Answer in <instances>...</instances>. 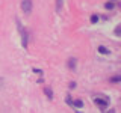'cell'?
<instances>
[{"label": "cell", "mask_w": 121, "mask_h": 113, "mask_svg": "<svg viewBox=\"0 0 121 113\" xmlns=\"http://www.w3.org/2000/svg\"><path fill=\"white\" fill-rule=\"evenodd\" d=\"M94 103L98 105V109L104 110V109L109 105V100L106 97H94Z\"/></svg>", "instance_id": "obj_1"}, {"label": "cell", "mask_w": 121, "mask_h": 113, "mask_svg": "<svg viewBox=\"0 0 121 113\" xmlns=\"http://www.w3.org/2000/svg\"><path fill=\"white\" fill-rule=\"evenodd\" d=\"M21 9L24 14H30L32 12V0H23L21 2Z\"/></svg>", "instance_id": "obj_2"}, {"label": "cell", "mask_w": 121, "mask_h": 113, "mask_svg": "<svg viewBox=\"0 0 121 113\" xmlns=\"http://www.w3.org/2000/svg\"><path fill=\"white\" fill-rule=\"evenodd\" d=\"M17 24H18V27H20V32H21V44H23V47H27V32H26L24 29H21V26H20V23L17 21Z\"/></svg>", "instance_id": "obj_3"}, {"label": "cell", "mask_w": 121, "mask_h": 113, "mask_svg": "<svg viewBox=\"0 0 121 113\" xmlns=\"http://www.w3.org/2000/svg\"><path fill=\"white\" fill-rule=\"evenodd\" d=\"M68 68L70 69H76V65H77V60H76L74 57H71V59H68Z\"/></svg>", "instance_id": "obj_4"}, {"label": "cell", "mask_w": 121, "mask_h": 113, "mask_svg": "<svg viewBox=\"0 0 121 113\" xmlns=\"http://www.w3.org/2000/svg\"><path fill=\"white\" fill-rule=\"evenodd\" d=\"M98 51H100L101 54H106V56H109V54H111V51H109L106 47H103V45H100V47H98Z\"/></svg>", "instance_id": "obj_5"}, {"label": "cell", "mask_w": 121, "mask_h": 113, "mask_svg": "<svg viewBox=\"0 0 121 113\" xmlns=\"http://www.w3.org/2000/svg\"><path fill=\"white\" fill-rule=\"evenodd\" d=\"M73 105H74V107H77V109H80V107H83V101L82 100H74L73 101Z\"/></svg>", "instance_id": "obj_6"}, {"label": "cell", "mask_w": 121, "mask_h": 113, "mask_svg": "<svg viewBox=\"0 0 121 113\" xmlns=\"http://www.w3.org/2000/svg\"><path fill=\"white\" fill-rule=\"evenodd\" d=\"M104 8H106V9H108V11H111V9H113V8H115V6H113V3H112V2H108V3H106V5H104Z\"/></svg>", "instance_id": "obj_7"}, {"label": "cell", "mask_w": 121, "mask_h": 113, "mask_svg": "<svg viewBox=\"0 0 121 113\" xmlns=\"http://www.w3.org/2000/svg\"><path fill=\"white\" fill-rule=\"evenodd\" d=\"M45 95H47V97H48V98L52 100V98H53V90L47 88V89H45Z\"/></svg>", "instance_id": "obj_8"}, {"label": "cell", "mask_w": 121, "mask_h": 113, "mask_svg": "<svg viewBox=\"0 0 121 113\" xmlns=\"http://www.w3.org/2000/svg\"><path fill=\"white\" fill-rule=\"evenodd\" d=\"M115 35H117V36L121 35V27H120V26H117V27H115Z\"/></svg>", "instance_id": "obj_9"}, {"label": "cell", "mask_w": 121, "mask_h": 113, "mask_svg": "<svg viewBox=\"0 0 121 113\" xmlns=\"http://www.w3.org/2000/svg\"><path fill=\"white\" fill-rule=\"evenodd\" d=\"M98 21V15H92L91 17V23H97Z\"/></svg>", "instance_id": "obj_10"}, {"label": "cell", "mask_w": 121, "mask_h": 113, "mask_svg": "<svg viewBox=\"0 0 121 113\" xmlns=\"http://www.w3.org/2000/svg\"><path fill=\"white\" fill-rule=\"evenodd\" d=\"M111 81H112V83H117V81H120V75H115V77H112V78H111Z\"/></svg>", "instance_id": "obj_11"}, {"label": "cell", "mask_w": 121, "mask_h": 113, "mask_svg": "<svg viewBox=\"0 0 121 113\" xmlns=\"http://www.w3.org/2000/svg\"><path fill=\"white\" fill-rule=\"evenodd\" d=\"M67 104L73 107V101H71V98H70V97H67Z\"/></svg>", "instance_id": "obj_12"}, {"label": "cell", "mask_w": 121, "mask_h": 113, "mask_svg": "<svg viewBox=\"0 0 121 113\" xmlns=\"http://www.w3.org/2000/svg\"><path fill=\"white\" fill-rule=\"evenodd\" d=\"M70 88H71V89H74V88H76V83H74V81H73V83H70Z\"/></svg>", "instance_id": "obj_13"}]
</instances>
